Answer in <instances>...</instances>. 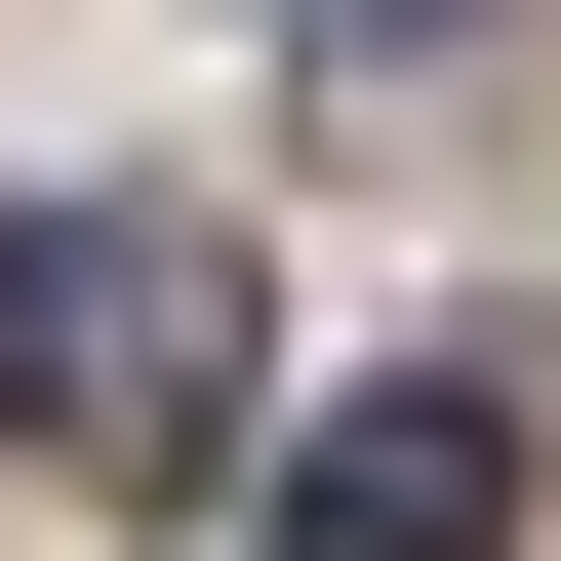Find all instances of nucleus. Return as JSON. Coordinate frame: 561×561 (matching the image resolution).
Listing matches in <instances>:
<instances>
[{
    "label": "nucleus",
    "instance_id": "obj_1",
    "mask_svg": "<svg viewBox=\"0 0 561 561\" xmlns=\"http://www.w3.org/2000/svg\"><path fill=\"white\" fill-rule=\"evenodd\" d=\"M0 401L81 481H241V241H161V201L121 241H0Z\"/></svg>",
    "mask_w": 561,
    "mask_h": 561
},
{
    "label": "nucleus",
    "instance_id": "obj_3",
    "mask_svg": "<svg viewBox=\"0 0 561 561\" xmlns=\"http://www.w3.org/2000/svg\"><path fill=\"white\" fill-rule=\"evenodd\" d=\"M241 41H442V0H241Z\"/></svg>",
    "mask_w": 561,
    "mask_h": 561
},
{
    "label": "nucleus",
    "instance_id": "obj_2",
    "mask_svg": "<svg viewBox=\"0 0 561 561\" xmlns=\"http://www.w3.org/2000/svg\"><path fill=\"white\" fill-rule=\"evenodd\" d=\"M280 561H522V401H481V362L321 401V442H280Z\"/></svg>",
    "mask_w": 561,
    "mask_h": 561
}]
</instances>
